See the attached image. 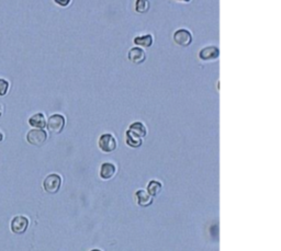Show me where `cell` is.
Wrapping results in <instances>:
<instances>
[{"mask_svg":"<svg viewBox=\"0 0 281 251\" xmlns=\"http://www.w3.org/2000/svg\"><path fill=\"white\" fill-rule=\"evenodd\" d=\"M62 185V178L57 174L49 175L43 181V189L45 192L50 194H55L59 191Z\"/></svg>","mask_w":281,"mask_h":251,"instance_id":"1","label":"cell"},{"mask_svg":"<svg viewBox=\"0 0 281 251\" xmlns=\"http://www.w3.org/2000/svg\"><path fill=\"white\" fill-rule=\"evenodd\" d=\"M65 118L62 114H53L48 120L47 127L50 133L59 134L65 127Z\"/></svg>","mask_w":281,"mask_h":251,"instance_id":"2","label":"cell"},{"mask_svg":"<svg viewBox=\"0 0 281 251\" xmlns=\"http://www.w3.org/2000/svg\"><path fill=\"white\" fill-rule=\"evenodd\" d=\"M47 139H48V133L45 132L44 129L33 128L26 134L27 143L33 146H42L43 144L47 142Z\"/></svg>","mask_w":281,"mask_h":251,"instance_id":"3","label":"cell"},{"mask_svg":"<svg viewBox=\"0 0 281 251\" xmlns=\"http://www.w3.org/2000/svg\"><path fill=\"white\" fill-rule=\"evenodd\" d=\"M98 145L103 152H112L117 148V141L112 134L105 133L99 137Z\"/></svg>","mask_w":281,"mask_h":251,"instance_id":"4","label":"cell"},{"mask_svg":"<svg viewBox=\"0 0 281 251\" xmlns=\"http://www.w3.org/2000/svg\"><path fill=\"white\" fill-rule=\"evenodd\" d=\"M29 224H30L29 218L26 216L19 215V216H16L12 218L10 227H11L12 232H15V234H18V235H21V234H25V232L26 231L27 227H29Z\"/></svg>","mask_w":281,"mask_h":251,"instance_id":"5","label":"cell"},{"mask_svg":"<svg viewBox=\"0 0 281 251\" xmlns=\"http://www.w3.org/2000/svg\"><path fill=\"white\" fill-rule=\"evenodd\" d=\"M174 41L180 46H189L192 42L191 32L187 29H179L174 33Z\"/></svg>","mask_w":281,"mask_h":251,"instance_id":"6","label":"cell"},{"mask_svg":"<svg viewBox=\"0 0 281 251\" xmlns=\"http://www.w3.org/2000/svg\"><path fill=\"white\" fill-rule=\"evenodd\" d=\"M117 173V167L112 162H104L100 167V178L103 180H109L114 176Z\"/></svg>","mask_w":281,"mask_h":251,"instance_id":"7","label":"cell"},{"mask_svg":"<svg viewBox=\"0 0 281 251\" xmlns=\"http://www.w3.org/2000/svg\"><path fill=\"white\" fill-rule=\"evenodd\" d=\"M128 57L133 64H142L143 62H145L146 54L144 50L140 48H132L128 50Z\"/></svg>","mask_w":281,"mask_h":251,"instance_id":"8","label":"cell"},{"mask_svg":"<svg viewBox=\"0 0 281 251\" xmlns=\"http://www.w3.org/2000/svg\"><path fill=\"white\" fill-rule=\"evenodd\" d=\"M135 198L137 204L142 207H147L152 205V203H153V197H152L149 192L145 191V190H139V191H136Z\"/></svg>","mask_w":281,"mask_h":251,"instance_id":"9","label":"cell"},{"mask_svg":"<svg viewBox=\"0 0 281 251\" xmlns=\"http://www.w3.org/2000/svg\"><path fill=\"white\" fill-rule=\"evenodd\" d=\"M219 56V49L215 46H206L199 52V57L204 60L215 59Z\"/></svg>","mask_w":281,"mask_h":251,"instance_id":"10","label":"cell"},{"mask_svg":"<svg viewBox=\"0 0 281 251\" xmlns=\"http://www.w3.org/2000/svg\"><path fill=\"white\" fill-rule=\"evenodd\" d=\"M47 123L48 122L47 120H45V116L43 113H35L29 119L30 126H33L34 128L43 129L44 127H47Z\"/></svg>","mask_w":281,"mask_h":251,"instance_id":"11","label":"cell"},{"mask_svg":"<svg viewBox=\"0 0 281 251\" xmlns=\"http://www.w3.org/2000/svg\"><path fill=\"white\" fill-rule=\"evenodd\" d=\"M128 131L134 134V135L139 136L140 138H144L147 134V128L142 122H134L130 125Z\"/></svg>","mask_w":281,"mask_h":251,"instance_id":"12","label":"cell"},{"mask_svg":"<svg viewBox=\"0 0 281 251\" xmlns=\"http://www.w3.org/2000/svg\"><path fill=\"white\" fill-rule=\"evenodd\" d=\"M126 139H127L126 142H127L128 145L132 148H139L142 146V143H143L142 138L134 135V134L131 133L130 131H128V129L126 133Z\"/></svg>","mask_w":281,"mask_h":251,"instance_id":"13","label":"cell"},{"mask_svg":"<svg viewBox=\"0 0 281 251\" xmlns=\"http://www.w3.org/2000/svg\"><path fill=\"white\" fill-rule=\"evenodd\" d=\"M153 36L152 34H145L141 36H136L134 39V44L142 46V48H151L153 44Z\"/></svg>","mask_w":281,"mask_h":251,"instance_id":"14","label":"cell"},{"mask_svg":"<svg viewBox=\"0 0 281 251\" xmlns=\"http://www.w3.org/2000/svg\"><path fill=\"white\" fill-rule=\"evenodd\" d=\"M163 189V184L159 182L157 180H152L147 184V192H149L152 197H156L158 195L160 192H162Z\"/></svg>","mask_w":281,"mask_h":251,"instance_id":"15","label":"cell"},{"mask_svg":"<svg viewBox=\"0 0 281 251\" xmlns=\"http://www.w3.org/2000/svg\"><path fill=\"white\" fill-rule=\"evenodd\" d=\"M150 2L147 0H137L135 2V10L140 13H145L149 11Z\"/></svg>","mask_w":281,"mask_h":251,"instance_id":"16","label":"cell"},{"mask_svg":"<svg viewBox=\"0 0 281 251\" xmlns=\"http://www.w3.org/2000/svg\"><path fill=\"white\" fill-rule=\"evenodd\" d=\"M9 82L6 80V79L0 78V97H4L9 91Z\"/></svg>","mask_w":281,"mask_h":251,"instance_id":"17","label":"cell"},{"mask_svg":"<svg viewBox=\"0 0 281 251\" xmlns=\"http://www.w3.org/2000/svg\"><path fill=\"white\" fill-rule=\"evenodd\" d=\"M55 3L61 4V6H64V7H65V6H68V4L71 3V1H57V0H56V1H55Z\"/></svg>","mask_w":281,"mask_h":251,"instance_id":"18","label":"cell"},{"mask_svg":"<svg viewBox=\"0 0 281 251\" xmlns=\"http://www.w3.org/2000/svg\"><path fill=\"white\" fill-rule=\"evenodd\" d=\"M2 113H3V105L0 103V116L2 115Z\"/></svg>","mask_w":281,"mask_h":251,"instance_id":"19","label":"cell"},{"mask_svg":"<svg viewBox=\"0 0 281 251\" xmlns=\"http://www.w3.org/2000/svg\"><path fill=\"white\" fill-rule=\"evenodd\" d=\"M2 139H3V134L0 132V142H2Z\"/></svg>","mask_w":281,"mask_h":251,"instance_id":"20","label":"cell"},{"mask_svg":"<svg viewBox=\"0 0 281 251\" xmlns=\"http://www.w3.org/2000/svg\"><path fill=\"white\" fill-rule=\"evenodd\" d=\"M91 251H101V250H99V249H93Z\"/></svg>","mask_w":281,"mask_h":251,"instance_id":"21","label":"cell"}]
</instances>
